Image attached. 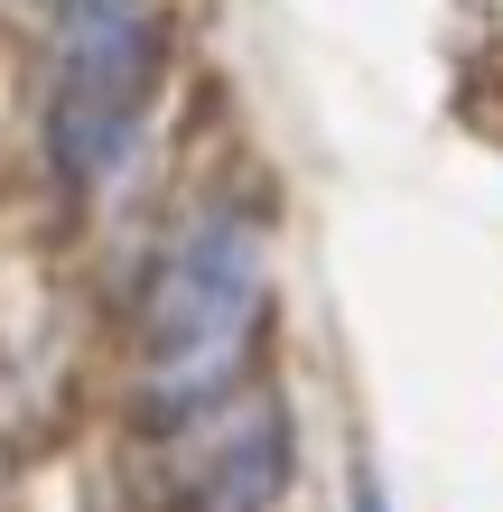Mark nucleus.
<instances>
[{"label":"nucleus","mask_w":503,"mask_h":512,"mask_svg":"<svg viewBox=\"0 0 503 512\" xmlns=\"http://www.w3.org/2000/svg\"><path fill=\"white\" fill-rule=\"evenodd\" d=\"M140 94H150V28H140V10H75L66 94H56V159H66V177H112L131 159Z\"/></svg>","instance_id":"nucleus-2"},{"label":"nucleus","mask_w":503,"mask_h":512,"mask_svg":"<svg viewBox=\"0 0 503 512\" xmlns=\"http://www.w3.org/2000/svg\"><path fill=\"white\" fill-rule=\"evenodd\" d=\"M75 10H140V0H75Z\"/></svg>","instance_id":"nucleus-4"},{"label":"nucleus","mask_w":503,"mask_h":512,"mask_svg":"<svg viewBox=\"0 0 503 512\" xmlns=\"http://www.w3.org/2000/svg\"><path fill=\"white\" fill-rule=\"evenodd\" d=\"M261 308V252L233 215H196L168 243L159 280H150V364L168 391H196L233 364L243 326Z\"/></svg>","instance_id":"nucleus-1"},{"label":"nucleus","mask_w":503,"mask_h":512,"mask_svg":"<svg viewBox=\"0 0 503 512\" xmlns=\"http://www.w3.org/2000/svg\"><path fill=\"white\" fill-rule=\"evenodd\" d=\"M354 512H392V503H382V485H373V466L354 475Z\"/></svg>","instance_id":"nucleus-3"}]
</instances>
